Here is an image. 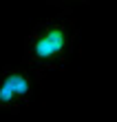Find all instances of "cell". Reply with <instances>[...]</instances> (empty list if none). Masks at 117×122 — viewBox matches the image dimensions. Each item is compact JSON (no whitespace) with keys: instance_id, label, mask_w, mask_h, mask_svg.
Returning a JSON list of instances; mask_svg holds the SVG:
<instances>
[{"instance_id":"cell-3","label":"cell","mask_w":117,"mask_h":122,"mask_svg":"<svg viewBox=\"0 0 117 122\" xmlns=\"http://www.w3.org/2000/svg\"><path fill=\"white\" fill-rule=\"evenodd\" d=\"M42 2H49V5H53V7H60L62 11H71V9H75V7L89 5L91 0H42Z\"/></svg>"},{"instance_id":"cell-2","label":"cell","mask_w":117,"mask_h":122,"mask_svg":"<svg viewBox=\"0 0 117 122\" xmlns=\"http://www.w3.org/2000/svg\"><path fill=\"white\" fill-rule=\"evenodd\" d=\"M44 71L27 62L7 64L0 69V113L20 116L38 93Z\"/></svg>"},{"instance_id":"cell-1","label":"cell","mask_w":117,"mask_h":122,"mask_svg":"<svg viewBox=\"0 0 117 122\" xmlns=\"http://www.w3.org/2000/svg\"><path fill=\"white\" fill-rule=\"evenodd\" d=\"M80 22L71 11L38 20L24 36L22 62L40 71H64L77 53Z\"/></svg>"}]
</instances>
